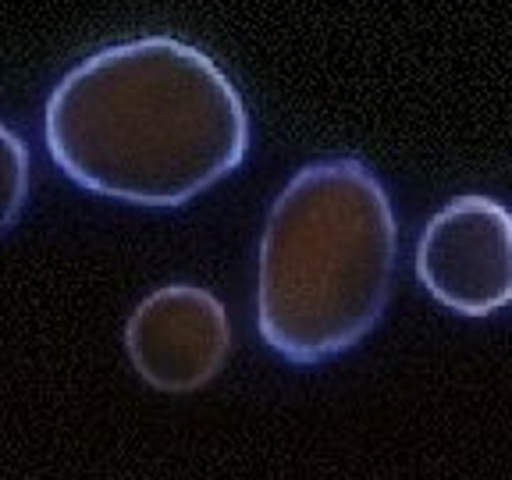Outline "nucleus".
Masks as SVG:
<instances>
[{"mask_svg":"<svg viewBox=\"0 0 512 480\" xmlns=\"http://www.w3.org/2000/svg\"><path fill=\"white\" fill-rule=\"evenodd\" d=\"M125 352L153 392H200L228 363L232 320L210 288L171 281L128 313Z\"/></svg>","mask_w":512,"mask_h":480,"instance_id":"nucleus-4","label":"nucleus"},{"mask_svg":"<svg viewBox=\"0 0 512 480\" xmlns=\"http://www.w3.org/2000/svg\"><path fill=\"white\" fill-rule=\"evenodd\" d=\"M416 281L459 317L512 306V210L477 192L445 203L416 239Z\"/></svg>","mask_w":512,"mask_h":480,"instance_id":"nucleus-3","label":"nucleus"},{"mask_svg":"<svg viewBox=\"0 0 512 480\" xmlns=\"http://www.w3.org/2000/svg\"><path fill=\"white\" fill-rule=\"evenodd\" d=\"M43 139L79 189L168 210L242 168L249 114L210 54L175 36H139L61 75L43 107Z\"/></svg>","mask_w":512,"mask_h":480,"instance_id":"nucleus-1","label":"nucleus"},{"mask_svg":"<svg viewBox=\"0 0 512 480\" xmlns=\"http://www.w3.org/2000/svg\"><path fill=\"white\" fill-rule=\"evenodd\" d=\"M29 182H32L29 150H25V143L18 139L15 128H8L0 121V239L22 217L25 200H29Z\"/></svg>","mask_w":512,"mask_h":480,"instance_id":"nucleus-5","label":"nucleus"},{"mask_svg":"<svg viewBox=\"0 0 512 480\" xmlns=\"http://www.w3.org/2000/svg\"><path fill=\"white\" fill-rule=\"evenodd\" d=\"M399 224L381 178L356 157L299 168L267 210L256 249V331L313 367L360 345L388 310Z\"/></svg>","mask_w":512,"mask_h":480,"instance_id":"nucleus-2","label":"nucleus"}]
</instances>
